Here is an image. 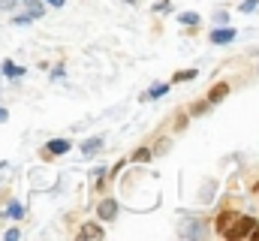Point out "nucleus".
Listing matches in <instances>:
<instances>
[{"label":"nucleus","instance_id":"obj_1","mask_svg":"<svg viewBox=\"0 0 259 241\" xmlns=\"http://www.w3.org/2000/svg\"><path fill=\"white\" fill-rule=\"evenodd\" d=\"M253 226H256V220H253V217L238 214V217H235V223L226 229V238H247V235L253 232Z\"/></svg>","mask_w":259,"mask_h":241},{"label":"nucleus","instance_id":"obj_2","mask_svg":"<svg viewBox=\"0 0 259 241\" xmlns=\"http://www.w3.org/2000/svg\"><path fill=\"white\" fill-rule=\"evenodd\" d=\"M235 217H238L235 211H223V214L217 217V232H220V235H226V229L235 223Z\"/></svg>","mask_w":259,"mask_h":241},{"label":"nucleus","instance_id":"obj_3","mask_svg":"<svg viewBox=\"0 0 259 241\" xmlns=\"http://www.w3.org/2000/svg\"><path fill=\"white\" fill-rule=\"evenodd\" d=\"M226 94H229V85H226V82H220V85H214V88H211V94H208V103H220Z\"/></svg>","mask_w":259,"mask_h":241},{"label":"nucleus","instance_id":"obj_4","mask_svg":"<svg viewBox=\"0 0 259 241\" xmlns=\"http://www.w3.org/2000/svg\"><path fill=\"white\" fill-rule=\"evenodd\" d=\"M115 214H118V205H115L112 199H103V202H100V217H103V220H112Z\"/></svg>","mask_w":259,"mask_h":241},{"label":"nucleus","instance_id":"obj_5","mask_svg":"<svg viewBox=\"0 0 259 241\" xmlns=\"http://www.w3.org/2000/svg\"><path fill=\"white\" fill-rule=\"evenodd\" d=\"M78 235H81V238H103L106 232H103L97 223H88V226H81V232H78Z\"/></svg>","mask_w":259,"mask_h":241},{"label":"nucleus","instance_id":"obj_6","mask_svg":"<svg viewBox=\"0 0 259 241\" xmlns=\"http://www.w3.org/2000/svg\"><path fill=\"white\" fill-rule=\"evenodd\" d=\"M46 148H49V154H66V151H69V142H66V139H55V142H49Z\"/></svg>","mask_w":259,"mask_h":241},{"label":"nucleus","instance_id":"obj_7","mask_svg":"<svg viewBox=\"0 0 259 241\" xmlns=\"http://www.w3.org/2000/svg\"><path fill=\"white\" fill-rule=\"evenodd\" d=\"M232 39H235V30H214L211 33V43H217V46L220 43H232Z\"/></svg>","mask_w":259,"mask_h":241},{"label":"nucleus","instance_id":"obj_8","mask_svg":"<svg viewBox=\"0 0 259 241\" xmlns=\"http://www.w3.org/2000/svg\"><path fill=\"white\" fill-rule=\"evenodd\" d=\"M100 145H103V139H88V142L81 145V154H88V157H91V154H97V151H100Z\"/></svg>","mask_w":259,"mask_h":241},{"label":"nucleus","instance_id":"obj_9","mask_svg":"<svg viewBox=\"0 0 259 241\" xmlns=\"http://www.w3.org/2000/svg\"><path fill=\"white\" fill-rule=\"evenodd\" d=\"M3 72H6L9 78H18V75H24V69H21V66H15V63H9V60L3 63Z\"/></svg>","mask_w":259,"mask_h":241},{"label":"nucleus","instance_id":"obj_10","mask_svg":"<svg viewBox=\"0 0 259 241\" xmlns=\"http://www.w3.org/2000/svg\"><path fill=\"white\" fill-rule=\"evenodd\" d=\"M196 75H199L196 69H181V72L172 75V82H190V78H196Z\"/></svg>","mask_w":259,"mask_h":241},{"label":"nucleus","instance_id":"obj_11","mask_svg":"<svg viewBox=\"0 0 259 241\" xmlns=\"http://www.w3.org/2000/svg\"><path fill=\"white\" fill-rule=\"evenodd\" d=\"M178 18H181L184 24H199V15H196V12H181Z\"/></svg>","mask_w":259,"mask_h":241},{"label":"nucleus","instance_id":"obj_12","mask_svg":"<svg viewBox=\"0 0 259 241\" xmlns=\"http://www.w3.org/2000/svg\"><path fill=\"white\" fill-rule=\"evenodd\" d=\"M166 94V85H157V88H151L148 94H145V100H151V97H163Z\"/></svg>","mask_w":259,"mask_h":241},{"label":"nucleus","instance_id":"obj_13","mask_svg":"<svg viewBox=\"0 0 259 241\" xmlns=\"http://www.w3.org/2000/svg\"><path fill=\"white\" fill-rule=\"evenodd\" d=\"M148 157H151V151H148V148H142V151H136V157H133V160H136V163H145Z\"/></svg>","mask_w":259,"mask_h":241},{"label":"nucleus","instance_id":"obj_14","mask_svg":"<svg viewBox=\"0 0 259 241\" xmlns=\"http://www.w3.org/2000/svg\"><path fill=\"white\" fill-rule=\"evenodd\" d=\"M208 106H211V103H196V106H193V115H202V112H208Z\"/></svg>","mask_w":259,"mask_h":241},{"label":"nucleus","instance_id":"obj_15","mask_svg":"<svg viewBox=\"0 0 259 241\" xmlns=\"http://www.w3.org/2000/svg\"><path fill=\"white\" fill-rule=\"evenodd\" d=\"M250 9H256V0H247V3H241V12H250Z\"/></svg>","mask_w":259,"mask_h":241},{"label":"nucleus","instance_id":"obj_16","mask_svg":"<svg viewBox=\"0 0 259 241\" xmlns=\"http://www.w3.org/2000/svg\"><path fill=\"white\" fill-rule=\"evenodd\" d=\"M175 127H178V130H184V127H187V115H178V120H175Z\"/></svg>","mask_w":259,"mask_h":241},{"label":"nucleus","instance_id":"obj_17","mask_svg":"<svg viewBox=\"0 0 259 241\" xmlns=\"http://www.w3.org/2000/svg\"><path fill=\"white\" fill-rule=\"evenodd\" d=\"M49 3H55V6H61V3H64V0H49Z\"/></svg>","mask_w":259,"mask_h":241},{"label":"nucleus","instance_id":"obj_18","mask_svg":"<svg viewBox=\"0 0 259 241\" xmlns=\"http://www.w3.org/2000/svg\"><path fill=\"white\" fill-rule=\"evenodd\" d=\"M0 120H6V112H3V109H0Z\"/></svg>","mask_w":259,"mask_h":241},{"label":"nucleus","instance_id":"obj_19","mask_svg":"<svg viewBox=\"0 0 259 241\" xmlns=\"http://www.w3.org/2000/svg\"><path fill=\"white\" fill-rule=\"evenodd\" d=\"M250 235H256V238H259V229H256V226H253V232H250Z\"/></svg>","mask_w":259,"mask_h":241}]
</instances>
